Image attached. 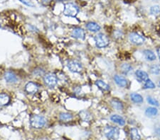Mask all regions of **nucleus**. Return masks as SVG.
I'll use <instances>...</instances> for the list:
<instances>
[{"instance_id": "19", "label": "nucleus", "mask_w": 160, "mask_h": 140, "mask_svg": "<svg viewBox=\"0 0 160 140\" xmlns=\"http://www.w3.org/2000/svg\"><path fill=\"white\" fill-rule=\"evenodd\" d=\"M158 114V110L155 107H149L146 109L145 115L148 117H154Z\"/></svg>"}, {"instance_id": "17", "label": "nucleus", "mask_w": 160, "mask_h": 140, "mask_svg": "<svg viewBox=\"0 0 160 140\" xmlns=\"http://www.w3.org/2000/svg\"><path fill=\"white\" fill-rule=\"evenodd\" d=\"M130 99L131 101L135 103H141L143 102V97L140 94L138 93H131L130 94Z\"/></svg>"}, {"instance_id": "23", "label": "nucleus", "mask_w": 160, "mask_h": 140, "mask_svg": "<svg viewBox=\"0 0 160 140\" xmlns=\"http://www.w3.org/2000/svg\"><path fill=\"white\" fill-rule=\"evenodd\" d=\"M59 118L61 121L63 122H68L71 120L73 119V115L71 113H61L59 115Z\"/></svg>"}, {"instance_id": "4", "label": "nucleus", "mask_w": 160, "mask_h": 140, "mask_svg": "<svg viewBox=\"0 0 160 140\" xmlns=\"http://www.w3.org/2000/svg\"><path fill=\"white\" fill-rule=\"evenodd\" d=\"M95 45L98 48H103L108 46L109 44V39L104 34L100 33L95 37Z\"/></svg>"}, {"instance_id": "6", "label": "nucleus", "mask_w": 160, "mask_h": 140, "mask_svg": "<svg viewBox=\"0 0 160 140\" xmlns=\"http://www.w3.org/2000/svg\"><path fill=\"white\" fill-rule=\"evenodd\" d=\"M67 66H68L69 70L74 73L81 72L82 69L81 64L76 60H70L68 62Z\"/></svg>"}, {"instance_id": "1", "label": "nucleus", "mask_w": 160, "mask_h": 140, "mask_svg": "<svg viewBox=\"0 0 160 140\" xmlns=\"http://www.w3.org/2000/svg\"><path fill=\"white\" fill-rule=\"evenodd\" d=\"M30 124L33 128L41 129L45 125L46 120L44 117L38 115H33L30 118Z\"/></svg>"}, {"instance_id": "32", "label": "nucleus", "mask_w": 160, "mask_h": 140, "mask_svg": "<svg viewBox=\"0 0 160 140\" xmlns=\"http://www.w3.org/2000/svg\"><path fill=\"white\" fill-rule=\"evenodd\" d=\"M155 132H156V134H158L159 136H160V128H157V129H156Z\"/></svg>"}, {"instance_id": "10", "label": "nucleus", "mask_w": 160, "mask_h": 140, "mask_svg": "<svg viewBox=\"0 0 160 140\" xmlns=\"http://www.w3.org/2000/svg\"><path fill=\"white\" fill-rule=\"evenodd\" d=\"M4 79L7 83H16L18 81L17 75L12 72H7L4 74Z\"/></svg>"}, {"instance_id": "14", "label": "nucleus", "mask_w": 160, "mask_h": 140, "mask_svg": "<svg viewBox=\"0 0 160 140\" xmlns=\"http://www.w3.org/2000/svg\"><path fill=\"white\" fill-rule=\"evenodd\" d=\"M135 75L137 76V78L141 81H146L147 80L149 79V76L148 75V73L144 72L142 70H137L135 72Z\"/></svg>"}, {"instance_id": "7", "label": "nucleus", "mask_w": 160, "mask_h": 140, "mask_svg": "<svg viewBox=\"0 0 160 140\" xmlns=\"http://www.w3.org/2000/svg\"><path fill=\"white\" fill-rule=\"evenodd\" d=\"M129 39H130V41L132 43L138 45L143 44L144 42V38L140 34H137V33H132V34H130V36H129Z\"/></svg>"}, {"instance_id": "21", "label": "nucleus", "mask_w": 160, "mask_h": 140, "mask_svg": "<svg viewBox=\"0 0 160 140\" xmlns=\"http://www.w3.org/2000/svg\"><path fill=\"white\" fill-rule=\"evenodd\" d=\"M95 85L102 91H108L110 89V86L102 80H97L95 81Z\"/></svg>"}, {"instance_id": "30", "label": "nucleus", "mask_w": 160, "mask_h": 140, "mask_svg": "<svg viewBox=\"0 0 160 140\" xmlns=\"http://www.w3.org/2000/svg\"><path fill=\"white\" fill-rule=\"evenodd\" d=\"M51 2V0H42V3L43 4H48Z\"/></svg>"}, {"instance_id": "24", "label": "nucleus", "mask_w": 160, "mask_h": 140, "mask_svg": "<svg viewBox=\"0 0 160 140\" xmlns=\"http://www.w3.org/2000/svg\"><path fill=\"white\" fill-rule=\"evenodd\" d=\"M150 14L153 16H158L160 14V7L158 5H154L150 8Z\"/></svg>"}, {"instance_id": "28", "label": "nucleus", "mask_w": 160, "mask_h": 140, "mask_svg": "<svg viewBox=\"0 0 160 140\" xmlns=\"http://www.w3.org/2000/svg\"><path fill=\"white\" fill-rule=\"evenodd\" d=\"M155 87H156V85L154 84V83L153 82V81L149 79L148 80H147L145 81V84H144V88L152 89V88H154Z\"/></svg>"}, {"instance_id": "25", "label": "nucleus", "mask_w": 160, "mask_h": 140, "mask_svg": "<svg viewBox=\"0 0 160 140\" xmlns=\"http://www.w3.org/2000/svg\"><path fill=\"white\" fill-rule=\"evenodd\" d=\"M150 72L152 75H160V65H152L150 67Z\"/></svg>"}, {"instance_id": "8", "label": "nucleus", "mask_w": 160, "mask_h": 140, "mask_svg": "<svg viewBox=\"0 0 160 140\" xmlns=\"http://www.w3.org/2000/svg\"><path fill=\"white\" fill-rule=\"evenodd\" d=\"M71 35L72 37L76 38V39L84 40L85 37H86V34H85L83 29H81V28H75V29L72 30Z\"/></svg>"}, {"instance_id": "33", "label": "nucleus", "mask_w": 160, "mask_h": 140, "mask_svg": "<svg viewBox=\"0 0 160 140\" xmlns=\"http://www.w3.org/2000/svg\"><path fill=\"white\" fill-rule=\"evenodd\" d=\"M56 1H58V2H63V1H66V0H56Z\"/></svg>"}, {"instance_id": "9", "label": "nucleus", "mask_w": 160, "mask_h": 140, "mask_svg": "<svg viewBox=\"0 0 160 140\" xmlns=\"http://www.w3.org/2000/svg\"><path fill=\"white\" fill-rule=\"evenodd\" d=\"M38 90V86L37 84L32 81H29V83H27L25 86V91H27L28 93L33 94L36 93Z\"/></svg>"}, {"instance_id": "18", "label": "nucleus", "mask_w": 160, "mask_h": 140, "mask_svg": "<svg viewBox=\"0 0 160 140\" xmlns=\"http://www.w3.org/2000/svg\"><path fill=\"white\" fill-rule=\"evenodd\" d=\"M79 115L80 118L85 122H89L90 120L92 119L91 114L87 111H82L81 113H79Z\"/></svg>"}, {"instance_id": "27", "label": "nucleus", "mask_w": 160, "mask_h": 140, "mask_svg": "<svg viewBox=\"0 0 160 140\" xmlns=\"http://www.w3.org/2000/svg\"><path fill=\"white\" fill-rule=\"evenodd\" d=\"M147 101L148 102L149 104H150L152 106H157V107H158L159 106V101H157V99L151 97V96H148V97L147 98Z\"/></svg>"}, {"instance_id": "5", "label": "nucleus", "mask_w": 160, "mask_h": 140, "mask_svg": "<svg viewBox=\"0 0 160 140\" xmlns=\"http://www.w3.org/2000/svg\"><path fill=\"white\" fill-rule=\"evenodd\" d=\"M43 81L46 86L49 87H54L58 83V79L56 75L53 73H48L43 77Z\"/></svg>"}, {"instance_id": "11", "label": "nucleus", "mask_w": 160, "mask_h": 140, "mask_svg": "<svg viewBox=\"0 0 160 140\" xmlns=\"http://www.w3.org/2000/svg\"><path fill=\"white\" fill-rule=\"evenodd\" d=\"M114 80L117 84L120 87H125L128 85V80L125 77L119 75H115L114 76Z\"/></svg>"}, {"instance_id": "26", "label": "nucleus", "mask_w": 160, "mask_h": 140, "mask_svg": "<svg viewBox=\"0 0 160 140\" xmlns=\"http://www.w3.org/2000/svg\"><path fill=\"white\" fill-rule=\"evenodd\" d=\"M121 69H122V72L125 74V75H127V74L131 72L132 70V67L129 64H124L122 67H121Z\"/></svg>"}, {"instance_id": "34", "label": "nucleus", "mask_w": 160, "mask_h": 140, "mask_svg": "<svg viewBox=\"0 0 160 140\" xmlns=\"http://www.w3.org/2000/svg\"><path fill=\"white\" fill-rule=\"evenodd\" d=\"M159 87H160V82L159 83Z\"/></svg>"}, {"instance_id": "2", "label": "nucleus", "mask_w": 160, "mask_h": 140, "mask_svg": "<svg viewBox=\"0 0 160 140\" xmlns=\"http://www.w3.org/2000/svg\"><path fill=\"white\" fill-rule=\"evenodd\" d=\"M105 137L110 140H118L120 137V129L118 127L106 126L104 129Z\"/></svg>"}, {"instance_id": "15", "label": "nucleus", "mask_w": 160, "mask_h": 140, "mask_svg": "<svg viewBox=\"0 0 160 140\" xmlns=\"http://www.w3.org/2000/svg\"><path fill=\"white\" fill-rule=\"evenodd\" d=\"M143 53H144V55L147 59V60L154 61V60H155L157 59V57H156L155 54H154V53L150 50H144Z\"/></svg>"}, {"instance_id": "12", "label": "nucleus", "mask_w": 160, "mask_h": 140, "mask_svg": "<svg viewBox=\"0 0 160 140\" xmlns=\"http://www.w3.org/2000/svg\"><path fill=\"white\" fill-rule=\"evenodd\" d=\"M110 120L111 121L113 122V123L119 124L120 126L125 125V119H124L122 117L118 115H111Z\"/></svg>"}, {"instance_id": "3", "label": "nucleus", "mask_w": 160, "mask_h": 140, "mask_svg": "<svg viewBox=\"0 0 160 140\" xmlns=\"http://www.w3.org/2000/svg\"><path fill=\"white\" fill-rule=\"evenodd\" d=\"M79 12V9L77 5L73 3H67L64 5L63 14L67 16L75 17Z\"/></svg>"}, {"instance_id": "36", "label": "nucleus", "mask_w": 160, "mask_h": 140, "mask_svg": "<svg viewBox=\"0 0 160 140\" xmlns=\"http://www.w3.org/2000/svg\"></svg>"}, {"instance_id": "20", "label": "nucleus", "mask_w": 160, "mask_h": 140, "mask_svg": "<svg viewBox=\"0 0 160 140\" xmlns=\"http://www.w3.org/2000/svg\"><path fill=\"white\" fill-rule=\"evenodd\" d=\"M111 105L113 107V108L116 109L118 111H121L123 109V104L120 101L118 100V99H113L111 101Z\"/></svg>"}, {"instance_id": "13", "label": "nucleus", "mask_w": 160, "mask_h": 140, "mask_svg": "<svg viewBox=\"0 0 160 140\" xmlns=\"http://www.w3.org/2000/svg\"><path fill=\"white\" fill-rule=\"evenodd\" d=\"M86 29L91 32H98L100 30V26L97 23L95 22H88L87 23L86 25Z\"/></svg>"}, {"instance_id": "29", "label": "nucleus", "mask_w": 160, "mask_h": 140, "mask_svg": "<svg viewBox=\"0 0 160 140\" xmlns=\"http://www.w3.org/2000/svg\"><path fill=\"white\" fill-rule=\"evenodd\" d=\"M19 1H20L21 2H22V3H23V4H25V5H27V6H28V7H33V4H30L29 2H26L25 0H19Z\"/></svg>"}, {"instance_id": "31", "label": "nucleus", "mask_w": 160, "mask_h": 140, "mask_svg": "<svg viewBox=\"0 0 160 140\" xmlns=\"http://www.w3.org/2000/svg\"><path fill=\"white\" fill-rule=\"evenodd\" d=\"M157 55H158V57H159V60H160V47L157 48Z\"/></svg>"}, {"instance_id": "16", "label": "nucleus", "mask_w": 160, "mask_h": 140, "mask_svg": "<svg viewBox=\"0 0 160 140\" xmlns=\"http://www.w3.org/2000/svg\"><path fill=\"white\" fill-rule=\"evenodd\" d=\"M10 101V97L7 93H0V106L7 105Z\"/></svg>"}, {"instance_id": "22", "label": "nucleus", "mask_w": 160, "mask_h": 140, "mask_svg": "<svg viewBox=\"0 0 160 140\" xmlns=\"http://www.w3.org/2000/svg\"><path fill=\"white\" fill-rule=\"evenodd\" d=\"M130 137L131 139L132 140H140L141 136L138 129L136 128H132L130 129Z\"/></svg>"}, {"instance_id": "35", "label": "nucleus", "mask_w": 160, "mask_h": 140, "mask_svg": "<svg viewBox=\"0 0 160 140\" xmlns=\"http://www.w3.org/2000/svg\"><path fill=\"white\" fill-rule=\"evenodd\" d=\"M82 1H87V0H82Z\"/></svg>"}]
</instances>
